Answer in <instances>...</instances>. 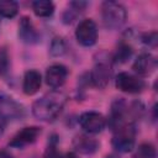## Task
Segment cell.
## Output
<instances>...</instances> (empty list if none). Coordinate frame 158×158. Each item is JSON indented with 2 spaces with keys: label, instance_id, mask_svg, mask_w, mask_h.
<instances>
[{
  "label": "cell",
  "instance_id": "6da1fadb",
  "mask_svg": "<svg viewBox=\"0 0 158 158\" xmlns=\"http://www.w3.org/2000/svg\"><path fill=\"white\" fill-rule=\"evenodd\" d=\"M67 98L59 91H51L32 104V114L41 121H53L62 112Z\"/></svg>",
  "mask_w": 158,
  "mask_h": 158
},
{
  "label": "cell",
  "instance_id": "7a4b0ae2",
  "mask_svg": "<svg viewBox=\"0 0 158 158\" xmlns=\"http://www.w3.org/2000/svg\"><path fill=\"white\" fill-rule=\"evenodd\" d=\"M101 16L105 26L110 30L120 28L127 19L126 9L115 1H105L101 5Z\"/></svg>",
  "mask_w": 158,
  "mask_h": 158
},
{
  "label": "cell",
  "instance_id": "3957f363",
  "mask_svg": "<svg viewBox=\"0 0 158 158\" xmlns=\"http://www.w3.org/2000/svg\"><path fill=\"white\" fill-rule=\"evenodd\" d=\"M136 130L133 123H126L114 130V137L111 141L112 147L121 153H127L135 147Z\"/></svg>",
  "mask_w": 158,
  "mask_h": 158
},
{
  "label": "cell",
  "instance_id": "277c9868",
  "mask_svg": "<svg viewBox=\"0 0 158 158\" xmlns=\"http://www.w3.org/2000/svg\"><path fill=\"white\" fill-rule=\"evenodd\" d=\"M26 115V109L11 95L0 91V117L4 120H21Z\"/></svg>",
  "mask_w": 158,
  "mask_h": 158
},
{
  "label": "cell",
  "instance_id": "5b68a950",
  "mask_svg": "<svg viewBox=\"0 0 158 158\" xmlns=\"http://www.w3.org/2000/svg\"><path fill=\"white\" fill-rule=\"evenodd\" d=\"M75 38L78 43L84 47L94 46L98 40V28L95 22L91 19H85L80 21L75 30Z\"/></svg>",
  "mask_w": 158,
  "mask_h": 158
},
{
  "label": "cell",
  "instance_id": "8992f818",
  "mask_svg": "<svg viewBox=\"0 0 158 158\" xmlns=\"http://www.w3.org/2000/svg\"><path fill=\"white\" fill-rule=\"evenodd\" d=\"M115 85L118 90H121L123 93L137 94L144 89L146 83L143 81V79L138 78L137 75L122 72V73L117 74V77L115 79Z\"/></svg>",
  "mask_w": 158,
  "mask_h": 158
},
{
  "label": "cell",
  "instance_id": "52a82bcc",
  "mask_svg": "<svg viewBox=\"0 0 158 158\" xmlns=\"http://www.w3.org/2000/svg\"><path fill=\"white\" fill-rule=\"evenodd\" d=\"M79 125L86 133H99L106 126V118L104 115L96 111H86L83 112L79 117Z\"/></svg>",
  "mask_w": 158,
  "mask_h": 158
},
{
  "label": "cell",
  "instance_id": "ba28073f",
  "mask_svg": "<svg viewBox=\"0 0 158 158\" xmlns=\"http://www.w3.org/2000/svg\"><path fill=\"white\" fill-rule=\"evenodd\" d=\"M111 75H112V69H111V65L107 63V62H104V60H99L91 73H90V80L93 83V85H95L96 88H105L110 79H111Z\"/></svg>",
  "mask_w": 158,
  "mask_h": 158
},
{
  "label": "cell",
  "instance_id": "9c48e42d",
  "mask_svg": "<svg viewBox=\"0 0 158 158\" xmlns=\"http://www.w3.org/2000/svg\"><path fill=\"white\" fill-rule=\"evenodd\" d=\"M41 135V128L37 126H27L23 127L21 131H19L12 139L9 142L10 147H15V148H22L27 144L33 143L38 136Z\"/></svg>",
  "mask_w": 158,
  "mask_h": 158
},
{
  "label": "cell",
  "instance_id": "30bf717a",
  "mask_svg": "<svg viewBox=\"0 0 158 158\" xmlns=\"http://www.w3.org/2000/svg\"><path fill=\"white\" fill-rule=\"evenodd\" d=\"M19 38L27 44H33L37 43L41 38L40 32L37 31V28L35 27V25L32 23L31 19L28 16H23L20 20L19 23Z\"/></svg>",
  "mask_w": 158,
  "mask_h": 158
},
{
  "label": "cell",
  "instance_id": "8fae6325",
  "mask_svg": "<svg viewBox=\"0 0 158 158\" xmlns=\"http://www.w3.org/2000/svg\"><path fill=\"white\" fill-rule=\"evenodd\" d=\"M157 68V59L149 53H141L132 64V69L137 75H151Z\"/></svg>",
  "mask_w": 158,
  "mask_h": 158
},
{
  "label": "cell",
  "instance_id": "7c38bea8",
  "mask_svg": "<svg viewBox=\"0 0 158 158\" xmlns=\"http://www.w3.org/2000/svg\"><path fill=\"white\" fill-rule=\"evenodd\" d=\"M68 77V69L63 64H52L46 70V83L48 86L57 89L60 88Z\"/></svg>",
  "mask_w": 158,
  "mask_h": 158
},
{
  "label": "cell",
  "instance_id": "4fadbf2b",
  "mask_svg": "<svg viewBox=\"0 0 158 158\" xmlns=\"http://www.w3.org/2000/svg\"><path fill=\"white\" fill-rule=\"evenodd\" d=\"M99 146H100V143L95 138H93L88 135H78L73 139L74 149L79 153L86 154V156L94 154L99 149Z\"/></svg>",
  "mask_w": 158,
  "mask_h": 158
},
{
  "label": "cell",
  "instance_id": "5bb4252c",
  "mask_svg": "<svg viewBox=\"0 0 158 158\" xmlns=\"http://www.w3.org/2000/svg\"><path fill=\"white\" fill-rule=\"evenodd\" d=\"M41 84H42V77H41L40 72H37L35 69H31V70H27L25 73L23 83H22V89H23V93L26 95L36 94L40 90Z\"/></svg>",
  "mask_w": 158,
  "mask_h": 158
},
{
  "label": "cell",
  "instance_id": "9a60e30c",
  "mask_svg": "<svg viewBox=\"0 0 158 158\" xmlns=\"http://www.w3.org/2000/svg\"><path fill=\"white\" fill-rule=\"evenodd\" d=\"M32 10L40 17H49L54 12V4L48 0H37L32 2Z\"/></svg>",
  "mask_w": 158,
  "mask_h": 158
},
{
  "label": "cell",
  "instance_id": "2e32d148",
  "mask_svg": "<svg viewBox=\"0 0 158 158\" xmlns=\"http://www.w3.org/2000/svg\"><path fill=\"white\" fill-rule=\"evenodd\" d=\"M19 12V4L12 0H1L0 1V16L6 19H12Z\"/></svg>",
  "mask_w": 158,
  "mask_h": 158
},
{
  "label": "cell",
  "instance_id": "e0dca14e",
  "mask_svg": "<svg viewBox=\"0 0 158 158\" xmlns=\"http://www.w3.org/2000/svg\"><path fill=\"white\" fill-rule=\"evenodd\" d=\"M131 56H132L131 46H128L126 43H121L117 47V49H116V52L114 54V60L117 62V63H125V62H127L130 59Z\"/></svg>",
  "mask_w": 158,
  "mask_h": 158
},
{
  "label": "cell",
  "instance_id": "ac0fdd59",
  "mask_svg": "<svg viewBox=\"0 0 158 158\" xmlns=\"http://www.w3.org/2000/svg\"><path fill=\"white\" fill-rule=\"evenodd\" d=\"M137 157L138 158H156L157 157V152L156 148L152 143H142L138 147L137 151Z\"/></svg>",
  "mask_w": 158,
  "mask_h": 158
},
{
  "label": "cell",
  "instance_id": "d6986e66",
  "mask_svg": "<svg viewBox=\"0 0 158 158\" xmlns=\"http://www.w3.org/2000/svg\"><path fill=\"white\" fill-rule=\"evenodd\" d=\"M49 52L52 56L54 57H58V56H62L64 52H65V44L63 42V40L60 37H54L52 43H51V48H49Z\"/></svg>",
  "mask_w": 158,
  "mask_h": 158
},
{
  "label": "cell",
  "instance_id": "ffe728a7",
  "mask_svg": "<svg viewBox=\"0 0 158 158\" xmlns=\"http://www.w3.org/2000/svg\"><path fill=\"white\" fill-rule=\"evenodd\" d=\"M44 158H60L57 151V137L56 136H52L51 139L48 141V146L44 152Z\"/></svg>",
  "mask_w": 158,
  "mask_h": 158
},
{
  "label": "cell",
  "instance_id": "44dd1931",
  "mask_svg": "<svg viewBox=\"0 0 158 158\" xmlns=\"http://www.w3.org/2000/svg\"><path fill=\"white\" fill-rule=\"evenodd\" d=\"M157 32L156 31H152V32H147V33H143L142 35V42L149 47H156L157 46Z\"/></svg>",
  "mask_w": 158,
  "mask_h": 158
},
{
  "label": "cell",
  "instance_id": "7402d4cb",
  "mask_svg": "<svg viewBox=\"0 0 158 158\" xmlns=\"http://www.w3.org/2000/svg\"><path fill=\"white\" fill-rule=\"evenodd\" d=\"M7 65H9V57H7L6 51L2 48L0 49V74L6 72Z\"/></svg>",
  "mask_w": 158,
  "mask_h": 158
},
{
  "label": "cell",
  "instance_id": "603a6c76",
  "mask_svg": "<svg viewBox=\"0 0 158 158\" xmlns=\"http://www.w3.org/2000/svg\"><path fill=\"white\" fill-rule=\"evenodd\" d=\"M60 158H78L77 157V154L75 153H73V152H68V153H65L63 157H60Z\"/></svg>",
  "mask_w": 158,
  "mask_h": 158
},
{
  "label": "cell",
  "instance_id": "cb8c5ba5",
  "mask_svg": "<svg viewBox=\"0 0 158 158\" xmlns=\"http://www.w3.org/2000/svg\"><path fill=\"white\" fill-rule=\"evenodd\" d=\"M4 121H5V120L0 117V135H1L2 131H4Z\"/></svg>",
  "mask_w": 158,
  "mask_h": 158
},
{
  "label": "cell",
  "instance_id": "d4e9b609",
  "mask_svg": "<svg viewBox=\"0 0 158 158\" xmlns=\"http://www.w3.org/2000/svg\"><path fill=\"white\" fill-rule=\"evenodd\" d=\"M104 158H120L116 153H110V154H107V156H105Z\"/></svg>",
  "mask_w": 158,
  "mask_h": 158
}]
</instances>
